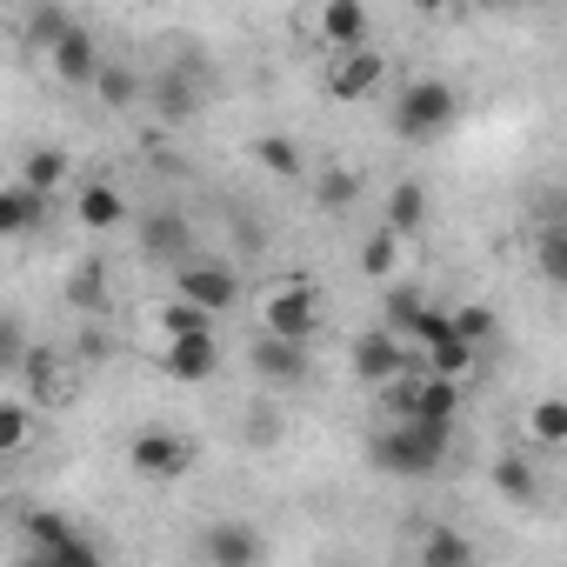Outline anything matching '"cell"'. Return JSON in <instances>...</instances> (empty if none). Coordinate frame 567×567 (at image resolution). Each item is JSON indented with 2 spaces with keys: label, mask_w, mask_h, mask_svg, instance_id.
I'll use <instances>...</instances> for the list:
<instances>
[{
  "label": "cell",
  "mask_w": 567,
  "mask_h": 567,
  "mask_svg": "<svg viewBox=\"0 0 567 567\" xmlns=\"http://www.w3.org/2000/svg\"><path fill=\"white\" fill-rule=\"evenodd\" d=\"M454 447V421H421V414H394L374 434V467L401 474V481H427Z\"/></svg>",
  "instance_id": "obj_1"
},
{
  "label": "cell",
  "mask_w": 567,
  "mask_h": 567,
  "mask_svg": "<svg viewBox=\"0 0 567 567\" xmlns=\"http://www.w3.org/2000/svg\"><path fill=\"white\" fill-rule=\"evenodd\" d=\"M454 121H461V94H454L447 81H434V74H427V81H408V87L394 94V134H401V141H421V147H427V141H441Z\"/></svg>",
  "instance_id": "obj_2"
},
{
  "label": "cell",
  "mask_w": 567,
  "mask_h": 567,
  "mask_svg": "<svg viewBox=\"0 0 567 567\" xmlns=\"http://www.w3.org/2000/svg\"><path fill=\"white\" fill-rule=\"evenodd\" d=\"M321 328V295L308 280H280L260 295V334H288V341H315Z\"/></svg>",
  "instance_id": "obj_3"
},
{
  "label": "cell",
  "mask_w": 567,
  "mask_h": 567,
  "mask_svg": "<svg viewBox=\"0 0 567 567\" xmlns=\"http://www.w3.org/2000/svg\"><path fill=\"white\" fill-rule=\"evenodd\" d=\"M127 461L141 481H181V474H194V441L174 427H141L127 441Z\"/></svg>",
  "instance_id": "obj_4"
},
{
  "label": "cell",
  "mask_w": 567,
  "mask_h": 567,
  "mask_svg": "<svg viewBox=\"0 0 567 567\" xmlns=\"http://www.w3.org/2000/svg\"><path fill=\"white\" fill-rule=\"evenodd\" d=\"M21 540H28L34 560H61V567H94L101 560V547L87 534H74L68 514H28L21 520Z\"/></svg>",
  "instance_id": "obj_5"
},
{
  "label": "cell",
  "mask_w": 567,
  "mask_h": 567,
  "mask_svg": "<svg viewBox=\"0 0 567 567\" xmlns=\"http://www.w3.org/2000/svg\"><path fill=\"white\" fill-rule=\"evenodd\" d=\"M181 274V295L194 301V308H207V315H227L234 301H240V274L227 267V260H200V254H187V260H174Z\"/></svg>",
  "instance_id": "obj_6"
},
{
  "label": "cell",
  "mask_w": 567,
  "mask_h": 567,
  "mask_svg": "<svg viewBox=\"0 0 567 567\" xmlns=\"http://www.w3.org/2000/svg\"><path fill=\"white\" fill-rule=\"evenodd\" d=\"M161 374L181 381V388L214 381V374H220V341H214V328H200V334H167V348H161Z\"/></svg>",
  "instance_id": "obj_7"
},
{
  "label": "cell",
  "mask_w": 567,
  "mask_h": 567,
  "mask_svg": "<svg viewBox=\"0 0 567 567\" xmlns=\"http://www.w3.org/2000/svg\"><path fill=\"white\" fill-rule=\"evenodd\" d=\"M247 361H254V374L274 381V388H301V381H308V341H288V334H260V341L247 348Z\"/></svg>",
  "instance_id": "obj_8"
},
{
  "label": "cell",
  "mask_w": 567,
  "mask_h": 567,
  "mask_svg": "<svg viewBox=\"0 0 567 567\" xmlns=\"http://www.w3.org/2000/svg\"><path fill=\"white\" fill-rule=\"evenodd\" d=\"M381 81H388V61L374 48H341V61L328 68V94L334 101H368V94H381Z\"/></svg>",
  "instance_id": "obj_9"
},
{
  "label": "cell",
  "mask_w": 567,
  "mask_h": 567,
  "mask_svg": "<svg viewBox=\"0 0 567 567\" xmlns=\"http://www.w3.org/2000/svg\"><path fill=\"white\" fill-rule=\"evenodd\" d=\"M401 368H414V348H408L394 328H368V334L354 341V374H361L368 388H381V381L401 374Z\"/></svg>",
  "instance_id": "obj_10"
},
{
  "label": "cell",
  "mask_w": 567,
  "mask_h": 567,
  "mask_svg": "<svg viewBox=\"0 0 567 567\" xmlns=\"http://www.w3.org/2000/svg\"><path fill=\"white\" fill-rule=\"evenodd\" d=\"M48 68H54L61 87H94V74H101V48H94V34L74 21V28L48 48Z\"/></svg>",
  "instance_id": "obj_11"
},
{
  "label": "cell",
  "mask_w": 567,
  "mask_h": 567,
  "mask_svg": "<svg viewBox=\"0 0 567 567\" xmlns=\"http://www.w3.org/2000/svg\"><path fill=\"white\" fill-rule=\"evenodd\" d=\"M315 28H321V41L341 54V48H368V34H374V14H368V0H321Z\"/></svg>",
  "instance_id": "obj_12"
},
{
  "label": "cell",
  "mask_w": 567,
  "mask_h": 567,
  "mask_svg": "<svg viewBox=\"0 0 567 567\" xmlns=\"http://www.w3.org/2000/svg\"><path fill=\"white\" fill-rule=\"evenodd\" d=\"M200 554H207L214 567H247V560H260V554H267V540H260L247 520H220V527H207V534H200Z\"/></svg>",
  "instance_id": "obj_13"
},
{
  "label": "cell",
  "mask_w": 567,
  "mask_h": 567,
  "mask_svg": "<svg viewBox=\"0 0 567 567\" xmlns=\"http://www.w3.org/2000/svg\"><path fill=\"white\" fill-rule=\"evenodd\" d=\"M74 220H81L87 234H114V227L127 220V194H121L114 181H87V187L74 194Z\"/></svg>",
  "instance_id": "obj_14"
},
{
  "label": "cell",
  "mask_w": 567,
  "mask_h": 567,
  "mask_svg": "<svg viewBox=\"0 0 567 567\" xmlns=\"http://www.w3.org/2000/svg\"><path fill=\"white\" fill-rule=\"evenodd\" d=\"M141 254L147 260H187L194 254V227L181 220V214H141Z\"/></svg>",
  "instance_id": "obj_15"
},
{
  "label": "cell",
  "mask_w": 567,
  "mask_h": 567,
  "mask_svg": "<svg viewBox=\"0 0 567 567\" xmlns=\"http://www.w3.org/2000/svg\"><path fill=\"white\" fill-rule=\"evenodd\" d=\"M48 220V194H34L28 181H8L0 187V240H21Z\"/></svg>",
  "instance_id": "obj_16"
},
{
  "label": "cell",
  "mask_w": 567,
  "mask_h": 567,
  "mask_svg": "<svg viewBox=\"0 0 567 567\" xmlns=\"http://www.w3.org/2000/svg\"><path fill=\"white\" fill-rule=\"evenodd\" d=\"M381 227H394L401 240H414V234L427 227V187H421V181H394V187H388V214H381Z\"/></svg>",
  "instance_id": "obj_17"
},
{
  "label": "cell",
  "mask_w": 567,
  "mask_h": 567,
  "mask_svg": "<svg viewBox=\"0 0 567 567\" xmlns=\"http://www.w3.org/2000/svg\"><path fill=\"white\" fill-rule=\"evenodd\" d=\"M494 494L514 501V507H534V501H540V474H534V461L507 447V454L494 461Z\"/></svg>",
  "instance_id": "obj_18"
},
{
  "label": "cell",
  "mask_w": 567,
  "mask_h": 567,
  "mask_svg": "<svg viewBox=\"0 0 567 567\" xmlns=\"http://www.w3.org/2000/svg\"><path fill=\"white\" fill-rule=\"evenodd\" d=\"M401 260H408V240H401L394 227H374V234L361 240V274H368V280H394Z\"/></svg>",
  "instance_id": "obj_19"
},
{
  "label": "cell",
  "mask_w": 567,
  "mask_h": 567,
  "mask_svg": "<svg viewBox=\"0 0 567 567\" xmlns=\"http://www.w3.org/2000/svg\"><path fill=\"white\" fill-rule=\"evenodd\" d=\"M527 441H534L540 454L567 447V401H560V394H540V401L527 408Z\"/></svg>",
  "instance_id": "obj_20"
},
{
  "label": "cell",
  "mask_w": 567,
  "mask_h": 567,
  "mask_svg": "<svg viewBox=\"0 0 567 567\" xmlns=\"http://www.w3.org/2000/svg\"><path fill=\"white\" fill-rule=\"evenodd\" d=\"M254 161H260L274 181H301V174H308V154H301V141H288V134H260V141H254Z\"/></svg>",
  "instance_id": "obj_21"
},
{
  "label": "cell",
  "mask_w": 567,
  "mask_h": 567,
  "mask_svg": "<svg viewBox=\"0 0 567 567\" xmlns=\"http://www.w3.org/2000/svg\"><path fill=\"white\" fill-rule=\"evenodd\" d=\"M414 560H421V567H467V560H474V540L454 534V527H427L421 547H414Z\"/></svg>",
  "instance_id": "obj_22"
},
{
  "label": "cell",
  "mask_w": 567,
  "mask_h": 567,
  "mask_svg": "<svg viewBox=\"0 0 567 567\" xmlns=\"http://www.w3.org/2000/svg\"><path fill=\"white\" fill-rule=\"evenodd\" d=\"M421 354H427V368H434V374H454V381H467V368H474V354H481V348H467V341L447 328V334H441V341H427Z\"/></svg>",
  "instance_id": "obj_23"
},
{
  "label": "cell",
  "mask_w": 567,
  "mask_h": 567,
  "mask_svg": "<svg viewBox=\"0 0 567 567\" xmlns=\"http://www.w3.org/2000/svg\"><path fill=\"white\" fill-rule=\"evenodd\" d=\"M21 368H28V381H34V401H61L68 374H61L54 348H28V354H21Z\"/></svg>",
  "instance_id": "obj_24"
},
{
  "label": "cell",
  "mask_w": 567,
  "mask_h": 567,
  "mask_svg": "<svg viewBox=\"0 0 567 567\" xmlns=\"http://www.w3.org/2000/svg\"><path fill=\"white\" fill-rule=\"evenodd\" d=\"M21 181H28L34 194H61V181H68V154H61V147H41V154H28Z\"/></svg>",
  "instance_id": "obj_25"
},
{
  "label": "cell",
  "mask_w": 567,
  "mask_h": 567,
  "mask_svg": "<svg viewBox=\"0 0 567 567\" xmlns=\"http://www.w3.org/2000/svg\"><path fill=\"white\" fill-rule=\"evenodd\" d=\"M427 308V295L421 288H408V280H388V321L381 328H394L401 341H408V328H414V315Z\"/></svg>",
  "instance_id": "obj_26"
},
{
  "label": "cell",
  "mask_w": 567,
  "mask_h": 567,
  "mask_svg": "<svg viewBox=\"0 0 567 567\" xmlns=\"http://www.w3.org/2000/svg\"><path fill=\"white\" fill-rule=\"evenodd\" d=\"M68 28H74V14H68V8H54V0H41V8L28 14V48H41V54H48Z\"/></svg>",
  "instance_id": "obj_27"
},
{
  "label": "cell",
  "mask_w": 567,
  "mask_h": 567,
  "mask_svg": "<svg viewBox=\"0 0 567 567\" xmlns=\"http://www.w3.org/2000/svg\"><path fill=\"white\" fill-rule=\"evenodd\" d=\"M34 441V408L28 401H0V454H21Z\"/></svg>",
  "instance_id": "obj_28"
},
{
  "label": "cell",
  "mask_w": 567,
  "mask_h": 567,
  "mask_svg": "<svg viewBox=\"0 0 567 567\" xmlns=\"http://www.w3.org/2000/svg\"><path fill=\"white\" fill-rule=\"evenodd\" d=\"M94 94H101V107H134L147 87H141L127 68H107V61H101V74H94Z\"/></svg>",
  "instance_id": "obj_29"
},
{
  "label": "cell",
  "mask_w": 567,
  "mask_h": 567,
  "mask_svg": "<svg viewBox=\"0 0 567 567\" xmlns=\"http://www.w3.org/2000/svg\"><path fill=\"white\" fill-rule=\"evenodd\" d=\"M315 200H321L328 214H341V207H354V200H361V174H348V167H328V174L315 181Z\"/></svg>",
  "instance_id": "obj_30"
},
{
  "label": "cell",
  "mask_w": 567,
  "mask_h": 567,
  "mask_svg": "<svg viewBox=\"0 0 567 567\" xmlns=\"http://www.w3.org/2000/svg\"><path fill=\"white\" fill-rule=\"evenodd\" d=\"M447 328H454L467 348H487V341H494V308L467 301V308H454V315H447Z\"/></svg>",
  "instance_id": "obj_31"
},
{
  "label": "cell",
  "mask_w": 567,
  "mask_h": 567,
  "mask_svg": "<svg viewBox=\"0 0 567 567\" xmlns=\"http://www.w3.org/2000/svg\"><path fill=\"white\" fill-rule=\"evenodd\" d=\"M534 254H540V274H547L554 288H560V280H567V234H560V220H554V227H540Z\"/></svg>",
  "instance_id": "obj_32"
},
{
  "label": "cell",
  "mask_w": 567,
  "mask_h": 567,
  "mask_svg": "<svg viewBox=\"0 0 567 567\" xmlns=\"http://www.w3.org/2000/svg\"><path fill=\"white\" fill-rule=\"evenodd\" d=\"M101 295H107L101 260H87V267H74V274H68V301H74V308H101Z\"/></svg>",
  "instance_id": "obj_33"
},
{
  "label": "cell",
  "mask_w": 567,
  "mask_h": 567,
  "mask_svg": "<svg viewBox=\"0 0 567 567\" xmlns=\"http://www.w3.org/2000/svg\"><path fill=\"white\" fill-rule=\"evenodd\" d=\"M200 328H214V315H207V308H194L187 295L161 308V334H200Z\"/></svg>",
  "instance_id": "obj_34"
},
{
  "label": "cell",
  "mask_w": 567,
  "mask_h": 567,
  "mask_svg": "<svg viewBox=\"0 0 567 567\" xmlns=\"http://www.w3.org/2000/svg\"><path fill=\"white\" fill-rule=\"evenodd\" d=\"M21 354H28V334H21V321H0V368H21Z\"/></svg>",
  "instance_id": "obj_35"
},
{
  "label": "cell",
  "mask_w": 567,
  "mask_h": 567,
  "mask_svg": "<svg viewBox=\"0 0 567 567\" xmlns=\"http://www.w3.org/2000/svg\"><path fill=\"white\" fill-rule=\"evenodd\" d=\"M414 8H421V14H441V8H447V0H414Z\"/></svg>",
  "instance_id": "obj_36"
}]
</instances>
